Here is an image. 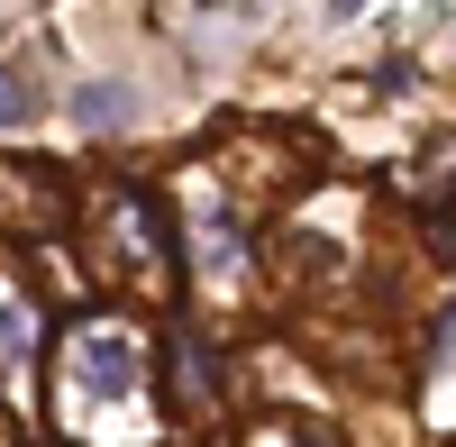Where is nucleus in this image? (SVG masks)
<instances>
[{
    "instance_id": "obj_1",
    "label": "nucleus",
    "mask_w": 456,
    "mask_h": 447,
    "mask_svg": "<svg viewBox=\"0 0 456 447\" xmlns=\"http://www.w3.org/2000/svg\"><path fill=\"white\" fill-rule=\"evenodd\" d=\"M137 384H146V347L128 329H83V338L64 347V429L101 438V411L137 402Z\"/></svg>"
},
{
    "instance_id": "obj_2",
    "label": "nucleus",
    "mask_w": 456,
    "mask_h": 447,
    "mask_svg": "<svg viewBox=\"0 0 456 447\" xmlns=\"http://www.w3.org/2000/svg\"><path fill=\"white\" fill-rule=\"evenodd\" d=\"M28 119H37V83L19 64H0V128H28Z\"/></svg>"
},
{
    "instance_id": "obj_3",
    "label": "nucleus",
    "mask_w": 456,
    "mask_h": 447,
    "mask_svg": "<svg viewBox=\"0 0 456 447\" xmlns=\"http://www.w3.org/2000/svg\"><path fill=\"white\" fill-rule=\"evenodd\" d=\"M174 393H183V402H201V393H210V356H201L192 338H174Z\"/></svg>"
},
{
    "instance_id": "obj_4",
    "label": "nucleus",
    "mask_w": 456,
    "mask_h": 447,
    "mask_svg": "<svg viewBox=\"0 0 456 447\" xmlns=\"http://www.w3.org/2000/svg\"><path fill=\"white\" fill-rule=\"evenodd\" d=\"M83 119H92V128H119V119H128L119 83H92V92H83Z\"/></svg>"
}]
</instances>
